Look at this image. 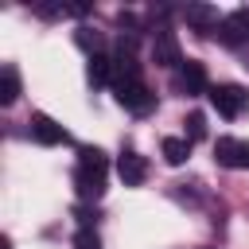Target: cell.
<instances>
[{
    "label": "cell",
    "instance_id": "6da1fadb",
    "mask_svg": "<svg viewBox=\"0 0 249 249\" xmlns=\"http://www.w3.org/2000/svg\"><path fill=\"white\" fill-rule=\"evenodd\" d=\"M105 175H109V160L101 148H78V171H74V187H78V198L86 202H97L105 195Z\"/></svg>",
    "mask_w": 249,
    "mask_h": 249
},
{
    "label": "cell",
    "instance_id": "7a4b0ae2",
    "mask_svg": "<svg viewBox=\"0 0 249 249\" xmlns=\"http://www.w3.org/2000/svg\"><path fill=\"white\" fill-rule=\"evenodd\" d=\"M210 105L222 113V117H241V113H249V89L245 86H237V82H222V86H210Z\"/></svg>",
    "mask_w": 249,
    "mask_h": 249
},
{
    "label": "cell",
    "instance_id": "3957f363",
    "mask_svg": "<svg viewBox=\"0 0 249 249\" xmlns=\"http://www.w3.org/2000/svg\"><path fill=\"white\" fill-rule=\"evenodd\" d=\"M132 43H136V39H124V35H121L117 51L109 54V58H113V89H121V86H128V82H140V62H136Z\"/></svg>",
    "mask_w": 249,
    "mask_h": 249
},
{
    "label": "cell",
    "instance_id": "277c9868",
    "mask_svg": "<svg viewBox=\"0 0 249 249\" xmlns=\"http://www.w3.org/2000/svg\"><path fill=\"white\" fill-rule=\"evenodd\" d=\"M214 39L222 47H241L249 43V8H237L230 16H222V23L214 27Z\"/></svg>",
    "mask_w": 249,
    "mask_h": 249
},
{
    "label": "cell",
    "instance_id": "5b68a950",
    "mask_svg": "<svg viewBox=\"0 0 249 249\" xmlns=\"http://www.w3.org/2000/svg\"><path fill=\"white\" fill-rule=\"evenodd\" d=\"M27 132H31V140H35V144H43V148H54V144H66V140H70V136H66V128H62L54 117H47V113H31Z\"/></svg>",
    "mask_w": 249,
    "mask_h": 249
},
{
    "label": "cell",
    "instance_id": "8992f818",
    "mask_svg": "<svg viewBox=\"0 0 249 249\" xmlns=\"http://www.w3.org/2000/svg\"><path fill=\"white\" fill-rule=\"evenodd\" d=\"M117 101H121L128 113H136V117H148V113L156 109V93H152L144 82H128V86H121V89H117Z\"/></svg>",
    "mask_w": 249,
    "mask_h": 249
},
{
    "label": "cell",
    "instance_id": "52a82bcc",
    "mask_svg": "<svg viewBox=\"0 0 249 249\" xmlns=\"http://www.w3.org/2000/svg\"><path fill=\"white\" fill-rule=\"evenodd\" d=\"M152 62H156V66H183V51H179L175 31L160 27V31L152 35Z\"/></svg>",
    "mask_w": 249,
    "mask_h": 249
},
{
    "label": "cell",
    "instance_id": "ba28073f",
    "mask_svg": "<svg viewBox=\"0 0 249 249\" xmlns=\"http://www.w3.org/2000/svg\"><path fill=\"white\" fill-rule=\"evenodd\" d=\"M214 160H218L222 167H249V140L218 136V144H214Z\"/></svg>",
    "mask_w": 249,
    "mask_h": 249
},
{
    "label": "cell",
    "instance_id": "9c48e42d",
    "mask_svg": "<svg viewBox=\"0 0 249 249\" xmlns=\"http://www.w3.org/2000/svg\"><path fill=\"white\" fill-rule=\"evenodd\" d=\"M175 86L183 93H210V82H206V66L195 62V58H183L179 74H175Z\"/></svg>",
    "mask_w": 249,
    "mask_h": 249
},
{
    "label": "cell",
    "instance_id": "30bf717a",
    "mask_svg": "<svg viewBox=\"0 0 249 249\" xmlns=\"http://www.w3.org/2000/svg\"><path fill=\"white\" fill-rule=\"evenodd\" d=\"M117 175L124 179V187H140L144 179H148V160L140 156V152H121L117 156Z\"/></svg>",
    "mask_w": 249,
    "mask_h": 249
},
{
    "label": "cell",
    "instance_id": "8fae6325",
    "mask_svg": "<svg viewBox=\"0 0 249 249\" xmlns=\"http://www.w3.org/2000/svg\"><path fill=\"white\" fill-rule=\"evenodd\" d=\"M183 19H187L195 31H210V35H214V27L222 23V16H218L214 4H187V8H183Z\"/></svg>",
    "mask_w": 249,
    "mask_h": 249
},
{
    "label": "cell",
    "instance_id": "7c38bea8",
    "mask_svg": "<svg viewBox=\"0 0 249 249\" xmlns=\"http://www.w3.org/2000/svg\"><path fill=\"white\" fill-rule=\"evenodd\" d=\"M160 152H163V160H167L171 167H179V163H187V156H191V140H187V136H163Z\"/></svg>",
    "mask_w": 249,
    "mask_h": 249
},
{
    "label": "cell",
    "instance_id": "4fadbf2b",
    "mask_svg": "<svg viewBox=\"0 0 249 249\" xmlns=\"http://www.w3.org/2000/svg\"><path fill=\"white\" fill-rule=\"evenodd\" d=\"M86 78H89V86L113 82V58H109V54H93V58L86 62Z\"/></svg>",
    "mask_w": 249,
    "mask_h": 249
},
{
    "label": "cell",
    "instance_id": "5bb4252c",
    "mask_svg": "<svg viewBox=\"0 0 249 249\" xmlns=\"http://www.w3.org/2000/svg\"><path fill=\"white\" fill-rule=\"evenodd\" d=\"M74 43H78L89 58H93V54H105V51H101L105 39H101V31H93V27H78V31H74Z\"/></svg>",
    "mask_w": 249,
    "mask_h": 249
},
{
    "label": "cell",
    "instance_id": "9a60e30c",
    "mask_svg": "<svg viewBox=\"0 0 249 249\" xmlns=\"http://www.w3.org/2000/svg\"><path fill=\"white\" fill-rule=\"evenodd\" d=\"M19 97V74H16V66H4L0 70V105H12Z\"/></svg>",
    "mask_w": 249,
    "mask_h": 249
},
{
    "label": "cell",
    "instance_id": "2e32d148",
    "mask_svg": "<svg viewBox=\"0 0 249 249\" xmlns=\"http://www.w3.org/2000/svg\"><path fill=\"white\" fill-rule=\"evenodd\" d=\"M183 124H187V140H191V144L206 136V117H202V113H187V121H183Z\"/></svg>",
    "mask_w": 249,
    "mask_h": 249
},
{
    "label": "cell",
    "instance_id": "e0dca14e",
    "mask_svg": "<svg viewBox=\"0 0 249 249\" xmlns=\"http://www.w3.org/2000/svg\"><path fill=\"white\" fill-rule=\"evenodd\" d=\"M74 249H101L97 230H78V233H74Z\"/></svg>",
    "mask_w": 249,
    "mask_h": 249
},
{
    "label": "cell",
    "instance_id": "ac0fdd59",
    "mask_svg": "<svg viewBox=\"0 0 249 249\" xmlns=\"http://www.w3.org/2000/svg\"><path fill=\"white\" fill-rule=\"evenodd\" d=\"M31 12L43 16V19H58V16H66V4H62V0H58V4H31Z\"/></svg>",
    "mask_w": 249,
    "mask_h": 249
},
{
    "label": "cell",
    "instance_id": "d6986e66",
    "mask_svg": "<svg viewBox=\"0 0 249 249\" xmlns=\"http://www.w3.org/2000/svg\"><path fill=\"white\" fill-rule=\"evenodd\" d=\"M74 218L82 222V230H93V218H97V214H93L89 206H74Z\"/></svg>",
    "mask_w": 249,
    "mask_h": 249
},
{
    "label": "cell",
    "instance_id": "ffe728a7",
    "mask_svg": "<svg viewBox=\"0 0 249 249\" xmlns=\"http://www.w3.org/2000/svg\"><path fill=\"white\" fill-rule=\"evenodd\" d=\"M245 66H249V58H245Z\"/></svg>",
    "mask_w": 249,
    "mask_h": 249
}]
</instances>
